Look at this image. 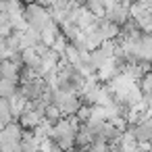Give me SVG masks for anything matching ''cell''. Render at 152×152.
<instances>
[{
	"label": "cell",
	"instance_id": "6da1fadb",
	"mask_svg": "<svg viewBox=\"0 0 152 152\" xmlns=\"http://www.w3.org/2000/svg\"><path fill=\"white\" fill-rule=\"evenodd\" d=\"M23 19H25V25L38 34L52 21L50 13L44 9V4H25L23 7Z\"/></svg>",
	"mask_w": 152,
	"mask_h": 152
},
{
	"label": "cell",
	"instance_id": "7a4b0ae2",
	"mask_svg": "<svg viewBox=\"0 0 152 152\" xmlns=\"http://www.w3.org/2000/svg\"><path fill=\"white\" fill-rule=\"evenodd\" d=\"M106 4V13H104V19L117 27H121L131 15H129V9L131 4L129 2H104Z\"/></svg>",
	"mask_w": 152,
	"mask_h": 152
},
{
	"label": "cell",
	"instance_id": "3957f363",
	"mask_svg": "<svg viewBox=\"0 0 152 152\" xmlns=\"http://www.w3.org/2000/svg\"><path fill=\"white\" fill-rule=\"evenodd\" d=\"M46 90H48V86H46L44 79H40V77L31 79V81L25 83V86H19V94H21L25 100H38V98L44 96Z\"/></svg>",
	"mask_w": 152,
	"mask_h": 152
},
{
	"label": "cell",
	"instance_id": "277c9868",
	"mask_svg": "<svg viewBox=\"0 0 152 152\" xmlns=\"http://www.w3.org/2000/svg\"><path fill=\"white\" fill-rule=\"evenodd\" d=\"M137 146H144V144H152V129L146 125V123H137V125H127L125 129Z\"/></svg>",
	"mask_w": 152,
	"mask_h": 152
},
{
	"label": "cell",
	"instance_id": "5b68a950",
	"mask_svg": "<svg viewBox=\"0 0 152 152\" xmlns=\"http://www.w3.org/2000/svg\"><path fill=\"white\" fill-rule=\"evenodd\" d=\"M25 104H27V100H25L19 92L9 98V106H11V117H13V121H17V117L25 110Z\"/></svg>",
	"mask_w": 152,
	"mask_h": 152
},
{
	"label": "cell",
	"instance_id": "8992f818",
	"mask_svg": "<svg viewBox=\"0 0 152 152\" xmlns=\"http://www.w3.org/2000/svg\"><path fill=\"white\" fill-rule=\"evenodd\" d=\"M83 9L94 15L96 19H104V13H106V4L104 2H98V0H88V2L83 4Z\"/></svg>",
	"mask_w": 152,
	"mask_h": 152
},
{
	"label": "cell",
	"instance_id": "52a82bcc",
	"mask_svg": "<svg viewBox=\"0 0 152 152\" xmlns=\"http://www.w3.org/2000/svg\"><path fill=\"white\" fill-rule=\"evenodd\" d=\"M75 119L83 125V123H88L90 119H92V106H86V104H81V108L75 113Z\"/></svg>",
	"mask_w": 152,
	"mask_h": 152
}]
</instances>
